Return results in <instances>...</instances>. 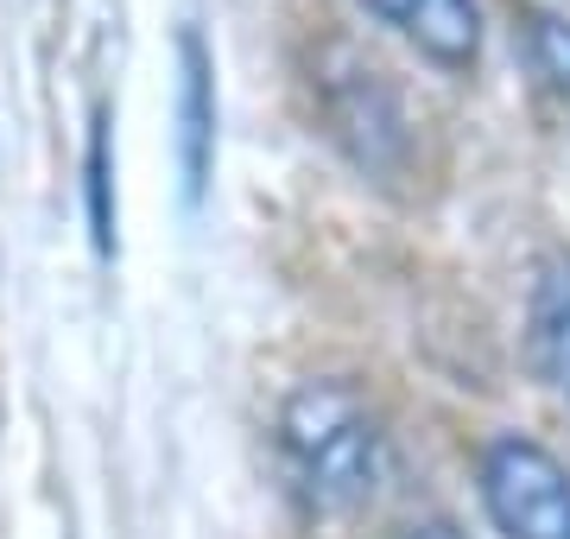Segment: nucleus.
<instances>
[{
    "label": "nucleus",
    "mask_w": 570,
    "mask_h": 539,
    "mask_svg": "<svg viewBox=\"0 0 570 539\" xmlns=\"http://www.w3.org/2000/svg\"><path fill=\"white\" fill-rule=\"evenodd\" d=\"M285 496L305 508V520H355L374 508L393 470V438L381 406L336 374L298 381L273 419Z\"/></svg>",
    "instance_id": "nucleus-1"
},
{
    "label": "nucleus",
    "mask_w": 570,
    "mask_h": 539,
    "mask_svg": "<svg viewBox=\"0 0 570 539\" xmlns=\"http://www.w3.org/2000/svg\"><path fill=\"white\" fill-rule=\"evenodd\" d=\"M317 89H324V121L336 134L348 159L374 178L400 171V159L412 153V115L393 96V84L348 45H330L317 63Z\"/></svg>",
    "instance_id": "nucleus-2"
},
{
    "label": "nucleus",
    "mask_w": 570,
    "mask_h": 539,
    "mask_svg": "<svg viewBox=\"0 0 570 539\" xmlns=\"http://www.w3.org/2000/svg\"><path fill=\"white\" fill-rule=\"evenodd\" d=\"M475 489L501 539H570V470L539 438H489L475 457Z\"/></svg>",
    "instance_id": "nucleus-3"
},
{
    "label": "nucleus",
    "mask_w": 570,
    "mask_h": 539,
    "mask_svg": "<svg viewBox=\"0 0 570 539\" xmlns=\"http://www.w3.org/2000/svg\"><path fill=\"white\" fill-rule=\"evenodd\" d=\"M367 20L393 26L425 63L463 77L482 58V7L475 0H355Z\"/></svg>",
    "instance_id": "nucleus-4"
},
{
    "label": "nucleus",
    "mask_w": 570,
    "mask_h": 539,
    "mask_svg": "<svg viewBox=\"0 0 570 539\" xmlns=\"http://www.w3.org/2000/svg\"><path fill=\"white\" fill-rule=\"evenodd\" d=\"M209 166H216V63L197 32H178V171L190 204H204Z\"/></svg>",
    "instance_id": "nucleus-5"
},
{
    "label": "nucleus",
    "mask_w": 570,
    "mask_h": 539,
    "mask_svg": "<svg viewBox=\"0 0 570 539\" xmlns=\"http://www.w3.org/2000/svg\"><path fill=\"white\" fill-rule=\"evenodd\" d=\"M527 350L551 394L570 406V267H546L527 305Z\"/></svg>",
    "instance_id": "nucleus-6"
},
{
    "label": "nucleus",
    "mask_w": 570,
    "mask_h": 539,
    "mask_svg": "<svg viewBox=\"0 0 570 539\" xmlns=\"http://www.w3.org/2000/svg\"><path fill=\"white\" fill-rule=\"evenodd\" d=\"M527 58L570 115V13H527Z\"/></svg>",
    "instance_id": "nucleus-7"
},
{
    "label": "nucleus",
    "mask_w": 570,
    "mask_h": 539,
    "mask_svg": "<svg viewBox=\"0 0 570 539\" xmlns=\"http://www.w3.org/2000/svg\"><path fill=\"white\" fill-rule=\"evenodd\" d=\"M89 235L96 248L115 254V146H108V115L89 127Z\"/></svg>",
    "instance_id": "nucleus-8"
},
{
    "label": "nucleus",
    "mask_w": 570,
    "mask_h": 539,
    "mask_svg": "<svg viewBox=\"0 0 570 539\" xmlns=\"http://www.w3.org/2000/svg\"><path fill=\"white\" fill-rule=\"evenodd\" d=\"M400 539H469V533L456 527V520H444V514H425V520H406Z\"/></svg>",
    "instance_id": "nucleus-9"
}]
</instances>
